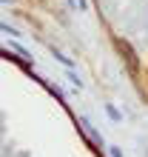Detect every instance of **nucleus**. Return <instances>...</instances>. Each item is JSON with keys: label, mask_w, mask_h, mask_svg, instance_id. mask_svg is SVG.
<instances>
[{"label": "nucleus", "mask_w": 148, "mask_h": 157, "mask_svg": "<svg viewBox=\"0 0 148 157\" xmlns=\"http://www.w3.org/2000/svg\"><path fill=\"white\" fill-rule=\"evenodd\" d=\"M105 112H108V117H111V120H120V112H117V109H114V106H108V109H105Z\"/></svg>", "instance_id": "1"}]
</instances>
